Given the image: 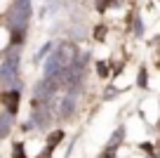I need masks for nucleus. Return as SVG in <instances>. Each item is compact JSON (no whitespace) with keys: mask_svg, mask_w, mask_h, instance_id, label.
Wrapping results in <instances>:
<instances>
[{"mask_svg":"<svg viewBox=\"0 0 160 158\" xmlns=\"http://www.w3.org/2000/svg\"><path fill=\"white\" fill-rule=\"evenodd\" d=\"M0 102H2V106L7 109V113L10 116H17L19 113V102H21V94L19 90H7V92H2V97H0Z\"/></svg>","mask_w":160,"mask_h":158,"instance_id":"1","label":"nucleus"},{"mask_svg":"<svg viewBox=\"0 0 160 158\" xmlns=\"http://www.w3.org/2000/svg\"><path fill=\"white\" fill-rule=\"evenodd\" d=\"M61 142H64V132H61V130H54V132L47 137V151H45V156H50V151L57 146V144H61Z\"/></svg>","mask_w":160,"mask_h":158,"instance_id":"2","label":"nucleus"},{"mask_svg":"<svg viewBox=\"0 0 160 158\" xmlns=\"http://www.w3.org/2000/svg\"><path fill=\"white\" fill-rule=\"evenodd\" d=\"M73 106H75V97L68 94V97L64 99V104H61V118H71V116H73Z\"/></svg>","mask_w":160,"mask_h":158,"instance_id":"3","label":"nucleus"},{"mask_svg":"<svg viewBox=\"0 0 160 158\" xmlns=\"http://www.w3.org/2000/svg\"><path fill=\"white\" fill-rule=\"evenodd\" d=\"M10 125H12V116H0V137H5L7 132H10Z\"/></svg>","mask_w":160,"mask_h":158,"instance_id":"4","label":"nucleus"},{"mask_svg":"<svg viewBox=\"0 0 160 158\" xmlns=\"http://www.w3.org/2000/svg\"><path fill=\"white\" fill-rule=\"evenodd\" d=\"M122 132H125V130H122V128H118V132H115V137H111V142H108V149L118 146V144L122 142Z\"/></svg>","mask_w":160,"mask_h":158,"instance_id":"5","label":"nucleus"},{"mask_svg":"<svg viewBox=\"0 0 160 158\" xmlns=\"http://www.w3.org/2000/svg\"><path fill=\"white\" fill-rule=\"evenodd\" d=\"M12 158H26L24 144H14V149H12Z\"/></svg>","mask_w":160,"mask_h":158,"instance_id":"6","label":"nucleus"},{"mask_svg":"<svg viewBox=\"0 0 160 158\" xmlns=\"http://www.w3.org/2000/svg\"><path fill=\"white\" fill-rule=\"evenodd\" d=\"M94 38L99 40V43H104V38H106V26H99V29H94Z\"/></svg>","mask_w":160,"mask_h":158,"instance_id":"7","label":"nucleus"},{"mask_svg":"<svg viewBox=\"0 0 160 158\" xmlns=\"http://www.w3.org/2000/svg\"><path fill=\"white\" fill-rule=\"evenodd\" d=\"M50 47H52V45H50V43H47V45H45V47H42V50H40V52H38V55H35V59H38V61H40V59H42V57H45V55H47V50H50Z\"/></svg>","mask_w":160,"mask_h":158,"instance_id":"8","label":"nucleus"},{"mask_svg":"<svg viewBox=\"0 0 160 158\" xmlns=\"http://www.w3.org/2000/svg\"><path fill=\"white\" fill-rule=\"evenodd\" d=\"M139 85H141V87H146V69L139 71Z\"/></svg>","mask_w":160,"mask_h":158,"instance_id":"9","label":"nucleus"},{"mask_svg":"<svg viewBox=\"0 0 160 158\" xmlns=\"http://www.w3.org/2000/svg\"><path fill=\"white\" fill-rule=\"evenodd\" d=\"M97 69H99V73L104 76V78H108V69H106V64H97Z\"/></svg>","mask_w":160,"mask_h":158,"instance_id":"10","label":"nucleus"}]
</instances>
